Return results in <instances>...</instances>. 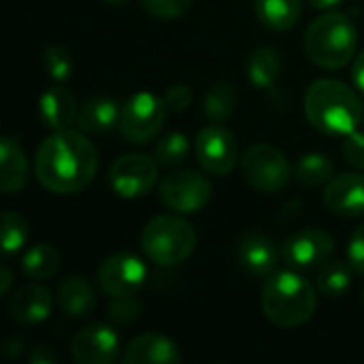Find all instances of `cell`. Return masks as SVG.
I'll use <instances>...</instances> for the list:
<instances>
[{
	"label": "cell",
	"instance_id": "obj_10",
	"mask_svg": "<svg viewBox=\"0 0 364 364\" xmlns=\"http://www.w3.org/2000/svg\"><path fill=\"white\" fill-rule=\"evenodd\" d=\"M158 162L154 156L126 154L109 168V183L122 198H141L151 192L158 179Z\"/></svg>",
	"mask_w": 364,
	"mask_h": 364
},
{
	"label": "cell",
	"instance_id": "obj_33",
	"mask_svg": "<svg viewBox=\"0 0 364 364\" xmlns=\"http://www.w3.org/2000/svg\"><path fill=\"white\" fill-rule=\"evenodd\" d=\"M343 158L348 164L364 168V134L363 132H352L348 134L346 143H343Z\"/></svg>",
	"mask_w": 364,
	"mask_h": 364
},
{
	"label": "cell",
	"instance_id": "obj_31",
	"mask_svg": "<svg viewBox=\"0 0 364 364\" xmlns=\"http://www.w3.org/2000/svg\"><path fill=\"white\" fill-rule=\"evenodd\" d=\"M143 9L158 19H175L188 13L192 0H141Z\"/></svg>",
	"mask_w": 364,
	"mask_h": 364
},
{
	"label": "cell",
	"instance_id": "obj_32",
	"mask_svg": "<svg viewBox=\"0 0 364 364\" xmlns=\"http://www.w3.org/2000/svg\"><path fill=\"white\" fill-rule=\"evenodd\" d=\"M141 316V305L134 301V296L128 299H113L109 305V318L119 324H130Z\"/></svg>",
	"mask_w": 364,
	"mask_h": 364
},
{
	"label": "cell",
	"instance_id": "obj_35",
	"mask_svg": "<svg viewBox=\"0 0 364 364\" xmlns=\"http://www.w3.org/2000/svg\"><path fill=\"white\" fill-rule=\"evenodd\" d=\"M348 262L352 264V269L364 277V224L358 226L350 239V247H348Z\"/></svg>",
	"mask_w": 364,
	"mask_h": 364
},
{
	"label": "cell",
	"instance_id": "obj_4",
	"mask_svg": "<svg viewBox=\"0 0 364 364\" xmlns=\"http://www.w3.org/2000/svg\"><path fill=\"white\" fill-rule=\"evenodd\" d=\"M358 47V30L354 21L339 11H328L316 17L305 32L307 58L328 70L346 66Z\"/></svg>",
	"mask_w": 364,
	"mask_h": 364
},
{
	"label": "cell",
	"instance_id": "obj_11",
	"mask_svg": "<svg viewBox=\"0 0 364 364\" xmlns=\"http://www.w3.org/2000/svg\"><path fill=\"white\" fill-rule=\"evenodd\" d=\"M196 160L211 175H228L239 162V143L235 134L220 126H205L196 136Z\"/></svg>",
	"mask_w": 364,
	"mask_h": 364
},
{
	"label": "cell",
	"instance_id": "obj_22",
	"mask_svg": "<svg viewBox=\"0 0 364 364\" xmlns=\"http://www.w3.org/2000/svg\"><path fill=\"white\" fill-rule=\"evenodd\" d=\"M254 11L264 28L286 32L299 23L303 15V0H254Z\"/></svg>",
	"mask_w": 364,
	"mask_h": 364
},
{
	"label": "cell",
	"instance_id": "obj_34",
	"mask_svg": "<svg viewBox=\"0 0 364 364\" xmlns=\"http://www.w3.org/2000/svg\"><path fill=\"white\" fill-rule=\"evenodd\" d=\"M164 102H166L168 111L181 113L192 105V90L188 85H181V83L171 85L164 94Z\"/></svg>",
	"mask_w": 364,
	"mask_h": 364
},
{
	"label": "cell",
	"instance_id": "obj_24",
	"mask_svg": "<svg viewBox=\"0 0 364 364\" xmlns=\"http://www.w3.org/2000/svg\"><path fill=\"white\" fill-rule=\"evenodd\" d=\"M60 254L53 245L49 243H38L34 247H30L26 252V256L21 258V271L34 279V282H45L51 279L58 269H60Z\"/></svg>",
	"mask_w": 364,
	"mask_h": 364
},
{
	"label": "cell",
	"instance_id": "obj_38",
	"mask_svg": "<svg viewBox=\"0 0 364 364\" xmlns=\"http://www.w3.org/2000/svg\"><path fill=\"white\" fill-rule=\"evenodd\" d=\"M316 11H333L337 9L343 0H307Z\"/></svg>",
	"mask_w": 364,
	"mask_h": 364
},
{
	"label": "cell",
	"instance_id": "obj_16",
	"mask_svg": "<svg viewBox=\"0 0 364 364\" xmlns=\"http://www.w3.org/2000/svg\"><path fill=\"white\" fill-rule=\"evenodd\" d=\"M122 360L126 364H179L181 352L177 343L166 335L145 333L128 343Z\"/></svg>",
	"mask_w": 364,
	"mask_h": 364
},
{
	"label": "cell",
	"instance_id": "obj_12",
	"mask_svg": "<svg viewBox=\"0 0 364 364\" xmlns=\"http://www.w3.org/2000/svg\"><path fill=\"white\" fill-rule=\"evenodd\" d=\"M333 254L335 239L320 228H303L294 232L282 250L284 262L294 271L320 269L333 258Z\"/></svg>",
	"mask_w": 364,
	"mask_h": 364
},
{
	"label": "cell",
	"instance_id": "obj_30",
	"mask_svg": "<svg viewBox=\"0 0 364 364\" xmlns=\"http://www.w3.org/2000/svg\"><path fill=\"white\" fill-rule=\"evenodd\" d=\"M45 70L55 81H66L73 75V60L70 53L60 45H49L43 53Z\"/></svg>",
	"mask_w": 364,
	"mask_h": 364
},
{
	"label": "cell",
	"instance_id": "obj_25",
	"mask_svg": "<svg viewBox=\"0 0 364 364\" xmlns=\"http://www.w3.org/2000/svg\"><path fill=\"white\" fill-rule=\"evenodd\" d=\"M352 264L343 260H328L318 271V290L326 299H341L352 286Z\"/></svg>",
	"mask_w": 364,
	"mask_h": 364
},
{
	"label": "cell",
	"instance_id": "obj_15",
	"mask_svg": "<svg viewBox=\"0 0 364 364\" xmlns=\"http://www.w3.org/2000/svg\"><path fill=\"white\" fill-rule=\"evenodd\" d=\"M237 262L247 275L267 277L277 267L275 243L267 235L250 230L237 243Z\"/></svg>",
	"mask_w": 364,
	"mask_h": 364
},
{
	"label": "cell",
	"instance_id": "obj_21",
	"mask_svg": "<svg viewBox=\"0 0 364 364\" xmlns=\"http://www.w3.org/2000/svg\"><path fill=\"white\" fill-rule=\"evenodd\" d=\"M38 109H41V117H43V124L51 130H64V128H70L77 117H79V107H77V100L75 96L64 90V87H53V90H47L43 96H41V102H38Z\"/></svg>",
	"mask_w": 364,
	"mask_h": 364
},
{
	"label": "cell",
	"instance_id": "obj_14",
	"mask_svg": "<svg viewBox=\"0 0 364 364\" xmlns=\"http://www.w3.org/2000/svg\"><path fill=\"white\" fill-rule=\"evenodd\" d=\"M324 205L341 218L364 215V175L343 173L333 177L324 190Z\"/></svg>",
	"mask_w": 364,
	"mask_h": 364
},
{
	"label": "cell",
	"instance_id": "obj_6",
	"mask_svg": "<svg viewBox=\"0 0 364 364\" xmlns=\"http://www.w3.org/2000/svg\"><path fill=\"white\" fill-rule=\"evenodd\" d=\"M166 113L168 107L164 98L151 92H136L122 105L117 128L128 143L145 145L162 130Z\"/></svg>",
	"mask_w": 364,
	"mask_h": 364
},
{
	"label": "cell",
	"instance_id": "obj_27",
	"mask_svg": "<svg viewBox=\"0 0 364 364\" xmlns=\"http://www.w3.org/2000/svg\"><path fill=\"white\" fill-rule=\"evenodd\" d=\"M235 107H237V92L230 83L224 81L213 83L203 98V113L215 124L226 122L232 115Z\"/></svg>",
	"mask_w": 364,
	"mask_h": 364
},
{
	"label": "cell",
	"instance_id": "obj_19",
	"mask_svg": "<svg viewBox=\"0 0 364 364\" xmlns=\"http://www.w3.org/2000/svg\"><path fill=\"white\" fill-rule=\"evenodd\" d=\"M119 111H122V107L117 105L115 98H111V96H92L79 109L77 126L85 134L111 132L119 124Z\"/></svg>",
	"mask_w": 364,
	"mask_h": 364
},
{
	"label": "cell",
	"instance_id": "obj_26",
	"mask_svg": "<svg viewBox=\"0 0 364 364\" xmlns=\"http://www.w3.org/2000/svg\"><path fill=\"white\" fill-rule=\"evenodd\" d=\"M294 177L301 186L307 188L326 186L335 177V164L324 154H307L296 162Z\"/></svg>",
	"mask_w": 364,
	"mask_h": 364
},
{
	"label": "cell",
	"instance_id": "obj_37",
	"mask_svg": "<svg viewBox=\"0 0 364 364\" xmlns=\"http://www.w3.org/2000/svg\"><path fill=\"white\" fill-rule=\"evenodd\" d=\"M352 79H354V85L364 94V51L358 53V58L354 60V66H352Z\"/></svg>",
	"mask_w": 364,
	"mask_h": 364
},
{
	"label": "cell",
	"instance_id": "obj_41",
	"mask_svg": "<svg viewBox=\"0 0 364 364\" xmlns=\"http://www.w3.org/2000/svg\"><path fill=\"white\" fill-rule=\"evenodd\" d=\"M102 2H107V4H113V6H117V4H124V2H128V0H102Z\"/></svg>",
	"mask_w": 364,
	"mask_h": 364
},
{
	"label": "cell",
	"instance_id": "obj_36",
	"mask_svg": "<svg viewBox=\"0 0 364 364\" xmlns=\"http://www.w3.org/2000/svg\"><path fill=\"white\" fill-rule=\"evenodd\" d=\"M28 360H30V364H53L55 363V354L45 343H36V346L30 348Z\"/></svg>",
	"mask_w": 364,
	"mask_h": 364
},
{
	"label": "cell",
	"instance_id": "obj_3",
	"mask_svg": "<svg viewBox=\"0 0 364 364\" xmlns=\"http://www.w3.org/2000/svg\"><path fill=\"white\" fill-rule=\"evenodd\" d=\"M262 314L279 328H299L307 324L318 309L314 286L294 271L271 273L262 288Z\"/></svg>",
	"mask_w": 364,
	"mask_h": 364
},
{
	"label": "cell",
	"instance_id": "obj_40",
	"mask_svg": "<svg viewBox=\"0 0 364 364\" xmlns=\"http://www.w3.org/2000/svg\"><path fill=\"white\" fill-rule=\"evenodd\" d=\"M21 348H23V341H21V337H13L11 341H6V343H4V352H6L9 356H15V354H19V352H21Z\"/></svg>",
	"mask_w": 364,
	"mask_h": 364
},
{
	"label": "cell",
	"instance_id": "obj_28",
	"mask_svg": "<svg viewBox=\"0 0 364 364\" xmlns=\"http://www.w3.org/2000/svg\"><path fill=\"white\" fill-rule=\"evenodd\" d=\"M188 154H190V141L181 132L164 134L154 147V158L164 168H175V166L183 164Z\"/></svg>",
	"mask_w": 364,
	"mask_h": 364
},
{
	"label": "cell",
	"instance_id": "obj_8",
	"mask_svg": "<svg viewBox=\"0 0 364 364\" xmlns=\"http://www.w3.org/2000/svg\"><path fill=\"white\" fill-rule=\"evenodd\" d=\"M160 200L166 209L190 215L211 200V183L194 171H173L160 183Z\"/></svg>",
	"mask_w": 364,
	"mask_h": 364
},
{
	"label": "cell",
	"instance_id": "obj_13",
	"mask_svg": "<svg viewBox=\"0 0 364 364\" xmlns=\"http://www.w3.org/2000/svg\"><path fill=\"white\" fill-rule=\"evenodd\" d=\"M73 358L79 364H111L119 358V335L107 324H90L73 337Z\"/></svg>",
	"mask_w": 364,
	"mask_h": 364
},
{
	"label": "cell",
	"instance_id": "obj_5",
	"mask_svg": "<svg viewBox=\"0 0 364 364\" xmlns=\"http://www.w3.org/2000/svg\"><path fill=\"white\" fill-rule=\"evenodd\" d=\"M141 247L154 264L177 267L196 250V230L183 218L158 215L145 224Z\"/></svg>",
	"mask_w": 364,
	"mask_h": 364
},
{
	"label": "cell",
	"instance_id": "obj_1",
	"mask_svg": "<svg viewBox=\"0 0 364 364\" xmlns=\"http://www.w3.org/2000/svg\"><path fill=\"white\" fill-rule=\"evenodd\" d=\"M98 171V149L83 130H53L38 147L34 175L53 194H77L92 183Z\"/></svg>",
	"mask_w": 364,
	"mask_h": 364
},
{
	"label": "cell",
	"instance_id": "obj_9",
	"mask_svg": "<svg viewBox=\"0 0 364 364\" xmlns=\"http://www.w3.org/2000/svg\"><path fill=\"white\" fill-rule=\"evenodd\" d=\"M98 286L111 299H128L136 296L147 282L145 262L128 252L109 256L98 269Z\"/></svg>",
	"mask_w": 364,
	"mask_h": 364
},
{
	"label": "cell",
	"instance_id": "obj_20",
	"mask_svg": "<svg viewBox=\"0 0 364 364\" xmlns=\"http://www.w3.org/2000/svg\"><path fill=\"white\" fill-rule=\"evenodd\" d=\"M58 305L66 318L81 320L94 314L96 309V294L90 282L81 275H70L60 284L58 290Z\"/></svg>",
	"mask_w": 364,
	"mask_h": 364
},
{
	"label": "cell",
	"instance_id": "obj_7",
	"mask_svg": "<svg viewBox=\"0 0 364 364\" xmlns=\"http://www.w3.org/2000/svg\"><path fill=\"white\" fill-rule=\"evenodd\" d=\"M241 171L245 181L264 194L279 192L290 181V164L286 156L269 143L252 145L241 158Z\"/></svg>",
	"mask_w": 364,
	"mask_h": 364
},
{
	"label": "cell",
	"instance_id": "obj_18",
	"mask_svg": "<svg viewBox=\"0 0 364 364\" xmlns=\"http://www.w3.org/2000/svg\"><path fill=\"white\" fill-rule=\"evenodd\" d=\"M30 177L28 158L15 136H2L0 141V190L4 194L19 192Z\"/></svg>",
	"mask_w": 364,
	"mask_h": 364
},
{
	"label": "cell",
	"instance_id": "obj_23",
	"mask_svg": "<svg viewBox=\"0 0 364 364\" xmlns=\"http://www.w3.org/2000/svg\"><path fill=\"white\" fill-rule=\"evenodd\" d=\"M282 73V55L273 47H258L247 58V79L252 85L267 90Z\"/></svg>",
	"mask_w": 364,
	"mask_h": 364
},
{
	"label": "cell",
	"instance_id": "obj_2",
	"mask_svg": "<svg viewBox=\"0 0 364 364\" xmlns=\"http://www.w3.org/2000/svg\"><path fill=\"white\" fill-rule=\"evenodd\" d=\"M363 109L358 94L339 79H318L305 92V115L324 134H352L360 126Z\"/></svg>",
	"mask_w": 364,
	"mask_h": 364
},
{
	"label": "cell",
	"instance_id": "obj_42",
	"mask_svg": "<svg viewBox=\"0 0 364 364\" xmlns=\"http://www.w3.org/2000/svg\"><path fill=\"white\" fill-rule=\"evenodd\" d=\"M363 303H364V292H363Z\"/></svg>",
	"mask_w": 364,
	"mask_h": 364
},
{
	"label": "cell",
	"instance_id": "obj_17",
	"mask_svg": "<svg viewBox=\"0 0 364 364\" xmlns=\"http://www.w3.org/2000/svg\"><path fill=\"white\" fill-rule=\"evenodd\" d=\"M51 309L53 296L41 284L21 286L9 303V314L19 324H41L51 316Z\"/></svg>",
	"mask_w": 364,
	"mask_h": 364
},
{
	"label": "cell",
	"instance_id": "obj_29",
	"mask_svg": "<svg viewBox=\"0 0 364 364\" xmlns=\"http://www.w3.org/2000/svg\"><path fill=\"white\" fill-rule=\"evenodd\" d=\"M30 239V226L17 211H4L2 215V252L4 256L17 254Z\"/></svg>",
	"mask_w": 364,
	"mask_h": 364
},
{
	"label": "cell",
	"instance_id": "obj_39",
	"mask_svg": "<svg viewBox=\"0 0 364 364\" xmlns=\"http://www.w3.org/2000/svg\"><path fill=\"white\" fill-rule=\"evenodd\" d=\"M0 277H2L0 294H6V292H9V288H11V284H13V275H11V271H9V267H6V264L0 269Z\"/></svg>",
	"mask_w": 364,
	"mask_h": 364
}]
</instances>
